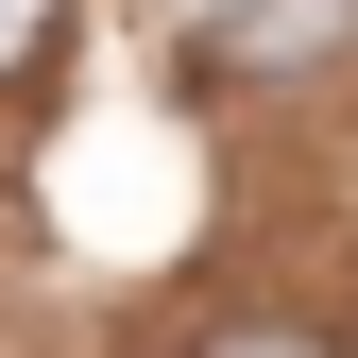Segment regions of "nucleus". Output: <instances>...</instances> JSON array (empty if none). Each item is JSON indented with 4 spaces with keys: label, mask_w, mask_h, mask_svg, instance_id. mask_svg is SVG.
I'll return each mask as SVG.
<instances>
[{
    "label": "nucleus",
    "mask_w": 358,
    "mask_h": 358,
    "mask_svg": "<svg viewBox=\"0 0 358 358\" xmlns=\"http://www.w3.org/2000/svg\"><path fill=\"white\" fill-rule=\"evenodd\" d=\"M358 52V0H222L188 34V85H324Z\"/></svg>",
    "instance_id": "nucleus-1"
},
{
    "label": "nucleus",
    "mask_w": 358,
    "mask_h": 358,
    "mask_svg": "<svg viewBox=\"0 0 358 358\" xmlns=\"http://www.w3.org/2000/svg\"><path fill=\"white\" fill-rule=\"evenodd\" d=\"M52 34H69V0H0V85H34V69H52Z\"/></svg>",
    "instance_id": "nucleus-3"
},
{
    "label": "nucleus",
    "mask_w": 358,
    "mask_h": 358,
    "mask_svg": "<svg viewBox=\"0 0 358 358\" xmlns=\"http://www.w3.org/2000/svg\"><path fill=\"white\" fill-rule=\"evenodd\" d=\"M188 358H341V341H324V324H273V307H256V324H205Z\"/></svg>",
    "instance_id": "nucleus-2"
}]
</instances>
